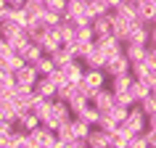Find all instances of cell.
I'll return each mask as SVG.
<instances>
[{"mask_svg":"<svg viewBox=\"0 0 156 148\" xmlns=\"http://www.w3.org/2000/svg\"><path fill=\"white\" fill-rule=\"evenodd\" d=\"M72 108H69V103L66 100H58V98H53V103H50V114L42 119V124L45 127H50V130H58L64 122H69L72 119Z\"/></svg>","mask_w":156,"mask_h":148,"instance_id":"1","label":"cell"},{"mask_svg":"<svg viewBox=\"0 0 156 148\" xmlns=\"http://www.w3.org/2000/svg\"><path fill=\"white\" fill-rule=\"evenodd\" d=\"M29 135H32V140H34V148H58V135H56V130H50V127H45V124L34 127Z\"/></svg>","mask_w":156,"mask_h":148,"instance_id":"2","label":"cell"},{"mask_svg":"<svg viewBox=\"0 0 156 148\" xmlns=\"http://www.w3.org/2000/svg\"><path fill=\"white\" fill-rule=\"evenodd\" d=\"M132 69V61L127 58V53H114V56H108L106 61V74H108V79L111 77H116V74H124V72H130Z\"/></svg>","mask_w":156,"mask_h":148,"instance_id":"3","label":"cell"},{"mask_svg":"<svg viewBox=\"0 0 156 148\" xmlns=\"http://www.w3.org/2000/svg\"><path fill=\"white\" fill-rule=\"evenodd\" d=\"M124 124H127L132 132H146V130H148V114L138 106V103H135V106L130 108L127 119H124Z\"/></svg>","mask_w":156,"mask_h":148,"instance_id":"4","label":"cell"},{"mask_svg":"<svg viewBox=\"0 0 156 148\" xmlns=\"http://www.w3.org/2000/svg\"><path fill=\"white\" fill-rule=\"evenodd\" d=\"M114 143V132L103 130V127H93L90 135H87V146L90 148H111Z\"/></svg>","mask_w":156,"mask_h":148,"instance_id":"5","label":"cell"},{"mask_svg":"<svg viewBox=\"0 0 156 148\" xmlns=\"http://www.w3.org/2000/svg\"><path fill=\"white\" fill-rule=\"evenodd\" d=\"M111 26H114V37H119V40L127 45V40H130V32H132V26H135V21H130V19H122L119 13H114V11H111Z\"/></svg>","mask_w":156,"mask_h":148,"instance_id":"6","label":"cell"},{"mask_svg":"<svg viewBox=\"0 0 156 148\" xmlns=\"http://www.w3.org/2000/svg\"><path fill=\"white\" fill-rule=\"evenodd\" d=\"M90 103L95 108H98V111H108V108L114 106V90H111V87H98V90H93V95H90Z\"/></svg>","mask_w":156,"mask_h":148,"instance_id":"7","label":"cell"},{"mask_svg":"<svg viewBox=\"0 0 156 148\" xmlns=\"http://www.w3.org/2000/svg\"><path fill=\"white\" fill-rule=\"evenodd\" d=\"M13 77H16L19 85H24V87H34L37 79H40V72H37V66H34V64H24Z\"/></svg>","mask_w":156,"mask_h":148,"instance_id":"8","label":"cell"},{"mask_svg":"<svg viewBox=\"0 0 156 148\" xmlns=\"http://www.w3.org/2000/svg\"><path fill=\"white\" fill-rule=\"evenodd\" d=\"M85 61V66L87 69H106V61H108V56L103 53V50L98 48V42H93V48L87 50V56L82 58Z\"/></svg>","mask_w":156,"mask_h":148,"instance_id":"9","label":"cell"},{"mask_svg":"<svg viewBox=\"0 0 156 148\" xmlns=\"http://www.w3.org/2000/svg\"><path fill=\"white\" fill-rule=\"evenodd\" d=\"M61 69H64V74H66V79H69V82H82V77H85V61L82 58H72V61H69V64L66 66H61Z\"/></svg>","mask_w":156,"mask_h":148,"instance_id":"10","label":"cell"},{"mask_svg":"<svg viewBox=\"0 0 156 148\" xmlns=\"http://www.w3.org/2000/svg\"><path fill=\"white\" fill-rule=\"evenodd\" d=\"M108 79V74L106 69H85V77H82V82L90 87V90H98V87H103Z\"/></svg>","mask_w":156,"mask_h":148,"instance_id":"11","label":"cell"},{"mask_svg":"<svg viewBox=\"0 0 156 148\" xmlns=\"http://www.w3.org/2000/svg\"><path fill=\"white\" fill-rule=\"evenodd\" d=\"M21 34H27V29L21 24H16L13 19H5V21L0 24V37H5L8 42H16Z\"/></svg>","mask_w":156,"mask_h":148,"instance_id":"12","label":"cell"},{"mask_svg":"<svg viewBox=\"0 0 156 148\" xmlns=\"http://www.w3.org/2000/svg\"><path fill=\"white\" fill-rule=\"evenodd\" d=\"M98 48L106 53V56H114V53H122L124 50V42L119 40V37H114V34H108V37H98Z\"/></svg>","mask_w":156,"mask_h":148,"instance_id":"13","label":"cell"},{"mask_svg":"<svg viewBox=\"0 0 156 148\" xmlns=\"http://www.w3.org/2000/svg\"><path fill=\"white\" fill-rule=\"evenodd\" d=\"M93 32H95V40H98V37H108V34H114V26H111V13L93 19Z\"/></svg>","mask_w":156,"mask_h":148,"instance_id":"14","label":"cell"},{"mask_svg":"<svg viewBox=\"0 0 156 148\" xmlns=\"http://www.w3.org/2000/svg\"><path fill=\"white\" fill-rule=\"evenodd\" d=\"M24 64H27L24 56H19V53H8V56H3V58H0V69H5L8 74H16Z\"/></svg>","mask_w":156,"mask_h":148,"instance_id":"15","label":"cell"},{"mask_svg":"<svg viewBox=\"0 0 156 148\" xmlns=\"http://www.w3.org/2000/svg\"><path fill=\"white\" fill-rule=\"evenodd\" d=\"M85 13H87L90 19H98V16L111 13V8H108L103 0H85Z\"/></svg>","mask_w":156,"mask_h":148,"instance_id":"16","label":"cell"},{"mask_svg":"<svg viewBox=\"0 0 156 148\" xmlns=\"http://www.w3.org/2000/svg\"><path fill=\"white\" fill-rule=\"evenodd\" d=\"M69 103V108H72V114H77V111H82L87 103H90V95H85L80 87H74V93H72V98L66 100Z\"/></svg>","mask_w":156,"mask_h":148,"instance_id":"17","label":"cell"},{"mask_svg":"<svg viewBox=\"0 0 156 148\" xmlns=\"http://www.w3.org/2000/svg\"><path fill=\"white\" fill-rule=\"evenodd\" d=\"M132 82H135L132 72L116 74V77H111V90H114V93H124V90H130V85H132Z\"/></svg>","mask_w":156,"mask_h":148,"instance_id":"18","label":"cell"},{"mask_svg":"<svg viewBox=\"0 0 156 148\" xmlns=\"http://www.w3.org/2000/svg\"><path fill=\"white\" fill-rule=\"evenodd\" d=\"M34 90H37V95H42V98H56V82H53L50 77H40L37 85H34Z\"/></svg>","mask_w":156,"mask_h":148,"instance_id":"19","label":"cell"},{"mask_svg":"<svg viewBox=\"0 0 156 148\" xmlns=\"http://www.w3.org/2000/svg\"><path fill=\"white\" fill-rule=\"evenodd\" d=\"M151 93H154V90H151V87H148V82H143V79H135V82L130 85V95L135 98V103H140L143 98H148Z\"/></svg>","mask_w":156,"mask_h":148,"instance_id":"20","label":"cell"},{"mask_svg":"<svg viewBox=\"0 0 156 148\" xmlns=\"http://www.w3.org/2000/svg\"><path fill=\"white\" fill-rule=\"evenodd\" d=\"M72 132H74V138H80V140H87V135H90V124L85 122V119H80V116H72Z\"/></svg>","mask_w":156,"mask_h":148,"instance_id":"21","label":"cell"},{"mask_svg":"<svg viewBox=\"0 0 156 148\" xmlns=\"http://www.w3.org/2000/svg\"><path fill=\"white\" fill-rule=\"evenodd\" d=\"M74 116H80V119H85V122L90 124V127H98V119H101V111L95 106H93V103H87V106L82 108V111H77V114Z\"/></svg>","mask_w":156,"mask_h":148,"instance_id":"22","label":"cell"},{"mask_svg":"<svg viewBox=\"0 0 156 148\" xmlns=\"http://www.w3.org/2000/svg\"><path fill=\"white\" fill-rule=\"evenodd\" d=\"M50 56H53V61H56V66H66L72 58H77V56L72 53V48H69V45H61V48H56Z\"/></svg>","mask_w":156,"mask_h":148,"instance_id":"23","label":"cell"},{"mask_svg":"<svg viewBox=\"0 0 156 148\" xmlns=\"http://www.w3.org/2000/svg\"><path fill=\"white\" fill-rule=\"evenodd\" d=\"M8 19H13V21H16V24H21L24 29L29 26V21H32V16L27 13L24 5H21V8H13V5H8Z\"/></svg>","mask_w":156,"mask_h":148,"instance_id":"24","label":"cell"},{"mask_svg":"<svg viewBox=\"0 0 156 148\" xmlns=\"http://www.w3.org/2000/svg\"><path fill=\"white\" fill-rule=\"evenodd\" d=\"M130 72H132V77H135V79H143V82H146L154 69H151V66L146 64V58H143V61H132V69H130Z\"/></svg>","mask_w":156,"mask_h":148,"instance_id":"25","label":"cell"},{"mask_svg":"<svg viewBox=\"0 0 156 148\" xmlns=\"http://www.w3.org/2000/svg\"><path fill=\"white\" fill-rule=\"evenodd\" d=\"M146 48H148V45H135V42H127V45H124V53H127V58H130V61H143V58H146Z\"/></svg>","mask_w":156,"mask_h":148,"instance_id":"26","label":"cell"},{"mask_svg":"<svg viewBox=\"0 0 156 148\" xmlns=\"http://www.w3.org/2000/svg\"><path fill=\"white\" fill-rule=\"evenodd\" d=\"M50 103H53V98H37V100L32 103V111H34L37 116H40V122L50 114Z\"/></svg>","mask_w":156,"mask_h":148,"instance_id":"27","label":"cell"},{"mask_svg":"<svg viewBox=\"0 0 156 148\" xmlns=\"http://www.w3.org/2000/svg\"><path fill=\"white\" fill-rule=\"evenodd\" d=\"M37 72H40V77H48L50 72H53V69H56V61H53V56H50V53H45V56L40 58V61H37Z\"/></svg>","mask_w":156,"mask_h":148,"instance_id":"28","label":"cell"},{"mask_svg":"<svg viewBox=\"0 0 156 148\" xmlns=\"http://www.w3.org/2000/svg\"><path fill=\"white\" fill-rule=\"evenodd\" d=\"M42 56H45V50H42V45L32 42V45L27 48V53H24V61H27V64H37V61H40Z\"/></svg>","mask_w":156,"mask_h":148,"instance_id":"29","label":"cell"},{"mask_svg":"<svg viewBox=\"0 0 156 148\" xmlns=\"http://www.w3.org/2000/svg\"><path fill=\"white\" fill-rule=\"evenodd\" d=\"M24 8H27V13H29L32 19H37L42 11H45V3H42V0H27Z\"/></svg>","mask_w":156,"mask_h":148,"instance_id":"30","label":"cell"},{"mask_svg":"<svg viewBox=\"0 0 156 148\" xmlns=\"http://www.w3.org/2000/svg\"><path fill=\"white\" fill-rule=\"evenodd\" d=\"M114 103H116V106H124V108H132V106H135V98L130 95V90L114 93Z\"/></svg>","mask_w":156,"mask_h":148,"instance_id":"31","label":"cell"},{"mask_svg":"<svg viewBox=\"0 0 156 148\" xmlns=\"http://www.w3.org/2000/svg\"><path fill=\"white\" fill-rule=\"evenodd\" d=\"M138 106L143 108V111H146L148 116H151V114H156V93H151L148 98H143V100L138 103Z\"/></svg>","mask_w":156,"mask_h":148,"instance_id":"32","label":"cell"},{"mask_svg":"<svg viewBox=\"0 0 156 148\" xmlns=\"http://www.w3.org/2000/svg\"><path fill=\"white\" fill-rule=\"evenodd\" d=\"M74 87H77L74 82H66V85H61V87H56V98L58 100H69L72 93H74Z\"/></svg>","mask_w":156,"mask_h":148,"instance_id":"33","label":"cell"},{"mask_svg":"<svg viewBox=\"0 0 156 148\" xmlns=\"http://www.w3.org/2000/svg\"><path fill=\"white\" fill-rule=\"evenodd\" d=\"M77 37H80V40H95V32H93V24L77 26Z\"/></svg>","mask_w":156,"mask_h":148,"instance_id":"34","label":"cell"},{"mask_svg":"<svg viewBox=\"0 0 156 148\" xmlns=\"http://www.w3.org/2000/svg\"><path fill=\"white\" fill-rule=\"evenodd\" d=\"M66 3H69V0H45V8L56 11V13H64V11H66Z\"/></svg>","mask_w":156,"mask_h":148,"instance_id":"35","label":"cell"},{"mask_svg":"<svg viewBox=\"0 0 156 148\" xmlns=\"http://www.w3.org/2000/svg\"><path fill=\"white\" fill-rule=\"evenodd\" d=\"M146 64L151 69H156V45H148L146 48Z\"/></svg>","mask_w":156,"mask_h":148,"instance_id":"36","label":"cell"},{"mask_svg":"<svg viewBox=\"0 0 156 148\" xmlns=\"http://www.w3.org/2000/svg\"><path fill=\"white\" fill-rule=\"evenodd\" d=\"M146 140H148V148H156V130H154V127H148V130H146Z\"/></svg>","mask_w":156,"mask_h":148,"instance_id":"37","label":"cell"},{"mask_svg":"<svg viewBox=\"0 0 156 148\" xmlns=\"http://www.w3.org/2000/svg\"><path fill=\"white\" fill-rule=\"evenodd\" d=\"M103 3H106V5H108V8H111V11H114V8H116V5H119V3H122V0H103Z\"/></svg>","mask_w":156,"mask_h":148,"instance_id":"38","label":"cell"},{"mask_svg":"<svg viewBox=\"0 0 156 148\" xmlns=\"http://www.w3.org/2000/svg\"><path fill=\"white\" fill-rule=\"evenodd\" d=\"M151 45H156V24H151Z\"/></svg>","mask_w":156,"mask_h":148,"instance_id":"39","label":"cell"},{"mask_svg":"<svg viewBox=\"0 0 156 148\" xmlns=\"http://www.w3.org/2000/svg\"><path fill=\"white\" fill-rule=\"evenodd\" d=\"M148 127H154V130H156V114L148 116Z\"/></svg>","mask_w":156,"mask_h":148,"instance_id":"40","label":"cell"},{"mask_svg":"<svg viewBox=\"0 0 156 148\" xmlns=\"http://www.w3.org/2000/svg\"><path fill=\"white\" fill-rule=\"evenodd\" d=\"M5 74H8V72H5V69H0V79H3V77H5Z\"/></svg>","mask_w":156,"mask_h":148,"instance_id":"41","label":"cell"},{"mask_svg":"<svg viewBox=\"0 0 156 148\" xmlns=\"http://www.w3.org/2000/svg\"><path fill=\"white\" fill-rule=\"evenodd\" d=\"M0 122H3V114H0Z\"/></svg>","mask_w":156,"mask_h":148,"instance_id":"42","label":"cell"},{"mask_svg":"<svg viewBox=\"0 0 156 148\" xmlns=\"http://www.w3.org/2000/svg\"><path fill=\"white\" fill-rule=\"evenodd\" d=\"M154 24H156V16H154Z\"/></svg>","mask_w":156,"mask_h":148,"instance_id":"43","label":"cell"}]
</instances>
